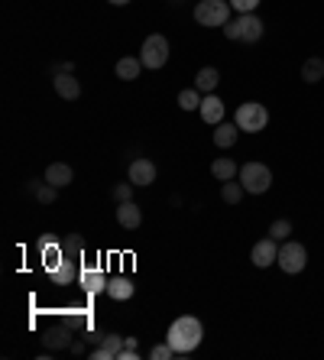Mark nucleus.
<instances>
[{"mask_svg": "<svg viewBox=\"0 0 324 360\" xmlns=\"http://www.w3.org/2000/svg\"><path fill=\"white\" fill-rule=\"evenodd\" d=\"M201 338H205V325H201V321H198L194 315L175 318L172 325H169V331H165V341L172 344L175 357H185V354H192V350L201 344Z\"/></svg>", "mask_w": 324, "mask_h": 360, "instance_id": "1", "label": "nucleus"}, {"mask_svg": "<svg viewBox=\"0 0 324 360\" xmlns=\"http://www.w3.org/2000/svg\"><path fill=\"white\" fill-rule=\"evenodd\" d=\"M224 32L227 39H234V43H259L263 39V20H259L256 13H240L237 20H227L224 23Z\"/></svg>", "mask_w": 324, "mask_h": 360, "instance_id": "2", "label": "nucleus"}, {"mask_svg": "<svg viewBox=\"0 0 324 360\" xmlns=\"http://www.w3.org/2000/svg\"><path fill=\"white\" fill-rule=\"evenodd\" d=\"M230 20V0H198L194 3V23L198 26H224Z\"/></svg>", "mask_w": 324, "mask_h": 360, "instance_id": "3", "label": "nucleus"}, {"mask_svg": "<svg viewBox=\"0 0 324 360\" xmlns=\"http://www.w3.org/2000/svg\"><path fill=\"white\" fill-rule=\"evenodd\" d=\"M234 124H237L243 133H259V130H266V124H270V111L259 104V101H247V104L237 107Z\"/></svg>", "mask_w": 324, "mask_h": 360, "instance_id": "4", "label": "nucleus"}, {"mask_svg": "<svg viewBox=\"0 0 324 360\" xmlns=\"http://www.w3.org/2000/svg\"><path fill=\"white\" fill-rule=\"evenodd\" d=\"M240 185L247 189V195H263V191H270L272 185V172L270 166H263V162H247V166H240Z\"/></svg>", "mask_w": 324, "mask_h": 360, "instance_id": "5", "label": "nucleus"}, {"mask_svg": "<svg viewBox=\"0 0 324 360\" xmlns=\"http://www.w3.org/2000/svg\"><path fill=\"white\" fill-rule=\"evenodd\" d=\"M140 62L143 68H162V65L169 62V39L165 36H159V32H152V36H146L140 46Z\"/></svg>", "mask_w": 324, "mask_h": 360, "instance_id": "6", "label": "nucleus"}, {"mask_svg": "<svg viewBox=\"0 0 324 360\" xmlns=\"http://www.w3.org/2000/svg\"><path fill=\"white\" fill-rule=\"evenodd\" d=\"M279 269L282 273H289V276H295V273H302L305 266H308V250H305V244H298V240H285V244L279 247Z\"/></svg>", "mask_w": 324, "mask_h": 360, "instance_id": "7", "label": "nucleus"}, {"mask_svg": "<svg viewBox=\"0 0 324 360\" xmlns=\"http://www.w3.org/2000/svg\"><path fill=\"white\" fill-rule=\"evenodd\" d=\"M127 179L133 182V185H140V189H150L152 182H156V162L146 159V156L133 159V162H130V169H127Z\"/></svg>", "mask_w": 324, "mask_h": 360, "instance_id": "8", "label": "nucleus"}, {"mask_svg": "<svg viewBox=\"0 0 324 360\" xmlns=\"http://www.w3.org/2000/svg\"><path fill=\"white\" fill-rule=\"evenodd\" d=\"M279 240H272V237H263V240H256L253 244V250H250V260H253V266H259V269H266V266H272L276 260H279Z\"/></svg>", "mask_w": 324, "mask_h": 360, "instance_id": "9", "label": "nucleus"}, {"mask_svg": "<svg viewBox=\"0 0 324 360\" xmlns=\"http://www.w3.org/2000/svg\"><path fill=\"white\" fill-rule=\"evenodd\" d=\"M78 263H81V260H68V256H65L52 273H45L49 276V283H52V286H78V276H81Z\"/></svg>", "mask_w": 324, "mask_h": 360, "instance_id": "10", "label": "nucleus"}, {"mask_svg": "<svg viewBox=\"0 0 324 360\" xmlns=\"http://www.w3.org/2000/svg\"><path fill=\"white\" fill-rule=\"evenodd\" d=\"M39 260H43V269H45V273H52L55 266L65 260L62 244H59L55 237H49V234H45L43 240H39Z\"/></svg>", "mask_w": 324, "mask_h": 360, "instance_id": "11", "label": "nucleus"}, {"mask_svg": "<svg viewBox=\"0 0 324 360\" xmlns=\"http://www.w3.org/2000/svg\"><path fill=\"white\" fill-rule=\"evenodd\" d=\"M78 286L85 289V296H101V292H108V276L94 266H85L78 276Z\"/></svg>", "mask_w": 324, "mask_h": 360, "instance_id": "12", "label": "nucleus"}, {"mask_svg": "<svg viewBox=\"0 0 324 360\" xmlns=\"http://www.w3.org/2000/svg\"><path fill=\"white\" fill-rule=\"evenodd\" d=\"M72 321H62V325H55V328L45 331V348L49 350H65V348H72Z\"/></svg>", "mask_w": 324, "mask_h": 360, "instance_id": "13", "label": "nucleus"}, {"mask_svg": "<svg viewBox=\"0 0 324 360\" xmlns=\"http://www.w3.org/2000/svg\"><path fill=\"white\" fill-rule=\"evenodd\" d=\"M52 82H55V95L62 97V101H78L81 97V82L75 78V72L52 75Z\"/></svg>", "mask_w": 324, "mask_h": 360, "instance_id": "14", "label": "nucleus"}, {"mask_svg": "<svg viewBox=\"0 0 324 360\" xmlns=\"http://www.w3.org/2000/svg\"><path fill=\"white\" fill-rule=\"evenodd\" d=\"M123 350V338L120 334H104V341L91 350V360H117Z\"/></svg>", "mask_w": 324, "mask_h": 360, "instance_id": "15", "label": "nucleus"}, {"mask_svg": "<svg viewBox=\"0 0 324 360\" xmlns=\"http://www.w3.org/2000/svg\"><path fill=\"white\" fill-rule=\"evenodd\" d=\"M45 182L55 185V189H65V185L75 182V169L68 162H52V166H45Z\"/></svg>", "mask_w": 324, "mask_h": 360, "instance_id": "16", "label": "nucleus"}, {"mask_svg": "<svg viewBox=\"0 0 324 360\" xmlns=\"http://www.w3.org/2000/svg\"><path fill=\"white\" fill-rule=\"evenodd\" d=\"M117 224H120V227H127V231H136V227L143 224L140 205H136V202H123V205H117Z\"/></svg>", "mask_w": 324, "mask_h": 360, "instance_id": "17", "label": "nucleus"}, {"mask_svg": "<svg viewBox=\"0 0 324 360\" xmlns=\"http://www.w3.org/2000/svg\"><path fill=\"white\" fill-rule=\"evenodd\" d=\"M133 292H136V286H133L130 276H114V279H108V296L114 299V302H127V299H133Z\"/></svg>", "mask_w": 324, "mask_h": 360, "instance_id": "18", "label": "nucleus"}, {"mask_svg": "<svg viewBox=\"0 0 324 360\" xmlns=\"http://www.w3.org/2000/svg\"><path fill=\"white\" fill-rule=\"evenodd\" d=\"M201 120L211 124V127H217L224 120V101L217 95H205V101H201Z\"/></svg>", "mask_w": 324, "mask_h": 360, "instance_id": "19", "label": "nucleus"}, {"mask_svg": "<svg viewBox=\"0 0 324 360\" xmlns=\"http://www.w3.org/2000/svg\"><path fill=\"white\" fill-rule=\"evenodd\" d=\"M217 82H221V72H217L214 65H205V68H198V75H194V88L201 95H211L217 88Z\"/></svg>", "mask_w": 324, "mask_h": 360, "instance_id": "20", "label": "nucleus"}, {"mask_svg": "<svg viewBox=\"0 0 324 360\" xmlns=\"http://www.w3.org/2000/svg\"><path fill=\"white\" fill-rule=\"evenodd\" d=\"M114 72H117L120 82H136L143 72V62L140 59H133V55H123L117 65H114Z\"/></svg>", "mask_w": 324, "mask_h": 360, "instance_id": "21", "label": "nucleus"}, {"mask_svg": "<svg viewBox=\"0 0 324 360\" xmlns=\"http://www.w3.org/2000/svg\"><path fill=\"white\" fill-rule=\"evenodd\" d=\"M211 176H214L217 182H230V179H237L240 176V169H237V162H234L230 156H221V159L211 162Z\"/></svg>", "mask_w": 324, "mask_h": 360, "instance_id": "22", "label": "nucleus"}, {"mask_svg": "<svg viewBox=\"0 0 324 360\" xmlns=\"http://www.w3.org/2000/svg\"><path fill=\"white\" fill-rule=\"evenodd\" d=\"M237 137H240V127H237V124H230V120H227V124L221 120V124L214 127V143L221 149H230L234 143H237Z\"/></svg>", "mask_w": 324, "mask_h": 360, "instance_id": "23", "label": "nucleus"}, {"mask_svg": "<svg viewBox=\"0 0 324 360\" xmlns=\"http://www.w3.org/2000/svg\"><path fill=\"white\" fill-rule=\"evenodd\" d=\"M302 78H305V85H318V82H321V78H324V59H321V55H312V59H305Z\"/></svg>", "mask_w": 324, "mask_h": 360, "instance_id": "24", "label": "nucleus"}, {"mask_svg": "<svg viewBox=\"0 0 324 360\" xmlns=\"http://www.w3.org/2000/svg\"><path fill=\"white\" fill-rule=\"evenodd\" d=\"M201 101H205V95H201L198 88L179 91V107H182V111H201Z\"/></svg>", "mask_w": 324, "mask_h": 360, "instance_id": "25", "label": "nucleus"}, {"mask_svg": "<svg viewBox=\"0 0 324 360\" xmlns=\"http://www.w3.org/2000/svg\"><path fill=\"white\" fill-rule=\"evenodd\" d=\"M247 195V189L240 185V179H230V182H224L221 185V198H224L227 205H240V198Z\"/></svg>", "mask_w": 324, "mask_h": 360, "instance_id": "26", "label": "nucleus"}, {"mask_svg": "<svg viewBox=\"0 0 324 360\" xmlns=\"http://www.w3.org/2000/svg\"><path fill=\"white\" fill-rule=\"evenodd\" d=\"M62 254L68 260H81L85 256V240H81V234H72L68 240H62Z\"/></svg>", "mask_w": 324, "mask_h": 360, "instance_id": "27", "label": "nucleus"}, {"mask_svg": "<svg viewBox=\"0 0 324 360\" xmlns=\"http://www.w3.org/2000/svg\"><path fill=\"white\" fill-rule=\"evenodd\" d=\"M289 234H292V221H285V218H276V221L270 224L272 240H289Z\"/></svg>", "mask_w": 324, "mask_h": 360, "instance_id": "28", "label": "nucleus"}, {"mask_svg": "<svg viewBox=\"0 0 324 360\" xmlns=\"http://www.w3.org/2000/svg\"><path fill=\"white\" fill-rule=\"evenodd\" d=\"M133 189H136V185L127 179V182H117L110 195H114V202H117V205H123V202H133Z\"/></svg>", "mask_w": 324, "mask_h": 360, "instance_id": "29", "label": "nucleus"}, {"mask_svg": "<svg viewBox=\"0 0 324 360\" xmlns=\"http://www.w3.org/2000/svg\"><path fill=\"white\" fill-rule=\"evenodd\" d=\"M175 357V350L172 344L165 341V344H156V348H150V360H172Z\"/></svg>", "mask_w": 324, "mask_h": 360, "instance_id": "30", "label": "nucleus"}, {"mask_svg": "<svg viewBox=\"0 0 324 360\" xmlns=\"http://www.w3.org/2000/svg\"><path fill=\"white\" fill-rule=\"evenodd\" d=\"M230 7H234V10H240V13H256L259 0H230Z\"/></svg>", "mask_w": 324, "mask_h": 360, "instance_id": "31", "label": "nucleus"}, {"mask_svg": "<svg viewBox=\"0 0 324 360\" xmlns=\"http://www.w3.org/2000/svg\"><path fill=\"white\" fill-rule=\"evenodd\" d=\"M68 72H75V62H59V65H52V75H68Z\"/></svg>", "mask_w": 324, "mask_h": 360, "instance_id": "32", "label": "nucleus"}, {"mask_svg": "<svg viewBox=\"0 0 324 360\" xmlns=\"http://www.w3.org/2000/svg\"><path fill=\"white\" fill-rule=\"evenodd\" d=\"M68 350H72V354H85V341H72V348Z\"/></svg>", "mask_w": 324, "mask_h": 360, "instance_id": "33", "label": "nucleus"}, {"mask_svg": "<svg viewBox=\"0 0 324 360\" xmlns=\"http://www.w3.org/2000/svg\"><path fill=\"white\" fill-rule=\"evenodd\" d=\"M108 3H114V7H127L130 0H108Z\"/></svg>", "mask_w": 324, "mask_h": 360, "instance_id": "34", "label": "nucleus"}, {"mask_svg": "<svg viewBox=\"0 0 324 360\" xmlns=\"http://www.w3.org/2000/svg\"><path fill=\"white\" fill-rule=\"evenodd\" d=\"M175 3H179V0H175Z\"/></svg>", "mask_w": 324, "mask_h": 360, "instance_id": "35", "label": "nucleus"}]
</instances>
